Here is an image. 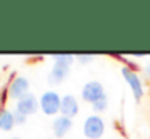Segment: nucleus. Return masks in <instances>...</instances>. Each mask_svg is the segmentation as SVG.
<instances>
[{"instance_id": "8", "label": "nucleus", "mask_w": 150, "mask_h": 139, "mask_svg": "<svg viewBox=\"0 0 150 139\" xmlns=\"http://www.w3.org/2000/svg\"><path fill=\"white\" fill-rule=\"evenodd\" d=\"M79 112V103L76 100L74 96L68 94V96L62 97V107H60V113L63 116H68V118H73L76 113Z\"/></svg>"}, {"instance_id": "17", "label": "nucleus", "mask_w": 150, "mask_h": 139, "mask_svg": "<svg viewBox=\"0 0 150 139\" xmlns=\"http://www.w3.org/2000/svg\"><path fill=\"white\" fill-rule=\"evenodd\" d=\"M47 139H52V138H47Z\"/></svg>"}, {"instance_id": "9", "label": "nucleus", "mask_w": 150, "mask_h": 139, "mask_svg": "<svg viewBox=\"0 0 150 139\" xmlns=\"http://www.w3.org/2000/svg\"><path fill=\"white\" fill-rule=\"evenodd\" d=\"M71 126H73L71 118L60 115V116H57V118L53 120V123H52V131H53V134H55L57 138H63V136H66V133L71 129Z\"/></svg>"}, {"instance_id": "6", "label": "nucleus", "mask_w": 150, "mask_h": 139, "mask_svg": "<svg viewBox=\"0 0 150 139\" xmlns=\"http://www.w3.org/2000/svg\"><path fill=\"white\" fill-rule=\"evenodd\" d=\"M121 74H123L124 79H126V83H127V86H129L132 96L139 100L140 97L144 96V87H142V83H140L139 76L136 74V71L131 70V68H127V66H123L121 68Z\"/></svg>"}, {"instance_id": "2", "label": "nucleus", "mask_w": 150, "mask_h": 139, "mask_svg": "<svg viewBox=\"0 0 150 139\" xmlns=\"http://www.w3.org/2000/svg\"><path fill=\"white\" fill-rule=\"evenodd\" d=\"M39 107L45 115H57L60 112V107H62V97L55 91H47L40 96Z\"/></svg>"}, {"instance_id": "15", "label": "nucleus", "mask_w": 150, "mask_h": 139, "mask_svg": "<svg viewBox=\"0 0 150 139\" xmlns=\"http://www.w3.org/2000/svg\"><path fill=\"white\" fill-rule=\"evenodd\" d=\"M0 103H2V96H0Z\"/></svg>"}, {"instance_id": "14", "label": "nucleus", "mask_w": 150, "mask_h": 139, "mask_svg": "<svg viewBox=\"0 0 150 139\" xmlns=\"http://www.w3.org/2000/svg\"><path fill=\"white\" fill-rule=\"evenodd\" d=\"M144 71H145L147 76H150V63H147V66H145V70H144Z\"/></svg>"}, {"instance_id": "11", "label": "nucleus", "mask_w": 150, "mask_h": 139, "mask_svg": "<svg viewBox=\"0 0 150 139\" xmlns=\"http://www.w3.org/2000/svg\"><path fill=\"white\" fill-rule=\"evenodd\" d=\"M107 105H108V99H107V96H103L100 100H97V102L92 105V108H94V112H103V110L107 108Z\"/></svg>"}, {"instance_id": "13", "label": "nucleus", "mask_w": 150, "mask_h": 139, "mask_svg": "<svg viewBox=\"0 0 150 139\" xmlns=\"http://www.w3.org/2000/svg\"><path fill=\"white\" fill-rule=\"evenodd\" d=\"M76 60H78L79 63H87V61L92 60V57H89V55H79V57H76Z\"/></svg>"}, {"instance_id": "4", "label": "nucleus", "mask_w": 150, "mask_h": 139, "mask_svg": "<svg viewBox=\"0 0 150 139\" xmlns=\"http://www.w3.org/2000/svg\"><path fill=\"white\" fill-rule=\"evenodd\" d=\"M105 96V91H103V86H102L98 81H89L82 86L81 89V97L84 102H89L94 105L97 100H100L102 97Z\"/></svg>"}, {"instance_id": "12", "label": "nucleus", "mask_w": 150, "mask_h": 139, "mask_svg": "<svg viewBox=\"0 0 150 139\" xmlns=\"http://www.w3.org/2000/svg\"><path fill=\"white\" fill-rule=\"evenodd\" d=\"M13 115H15V121H16L18 125H23V123H26V116H24L23 113H20V112H16V110H15Z\"/></svg>"}, {"instance_id": "3", "label": "nucleus", "mask_w": 150, "mask_h": 139, "mask_svg": "<svg viewBox=\"0 0 150 139\" xmlns=\"http://www.w3.org/2000/svg\"><path fill=\"white\" fill-rule=\"evenodd\" d=\"M105 131V123L98 115H91L82 125V133L87 139H100Z\"/></svg>"}, {"instance_id": "1", "label": "nucleus", "mask_w": 150, "mask_h": 139, "mask_svg": "<svg viewBox=\"0 0 150 139\" xmlns=\"http://www.w3.org/2000/svg\"><path fill=\"white\" fill-rule=\"evenodd\" d=\"M74 58L71 55H57L53 57V66L49 73V83L50 84H62L65 78L69 73V66H71Z\"/></svg>"}, {"instance_id": "5", "label": "nucleus", "mask_w": 150, "mask_h": 139, "mask_svg": "<svg viewBox=\"0 0 150 139\" xmlns=\"http://www.w3.org/2000/svg\"><path fill=\"white\" fill-rule=\"evenodd\" d=\"M7 92H8L10 99H15L18 102V100H21L23 97H26L29 94V81L26 78H21V76L15 78V79H11Z\"/></svg>"}, {"instance_id": "10", "label": "nucleus", "mask_w": 150, "mask_h": 139, "mask_svg": "<svg viewBox=\"0 0 150 139\" xmlns=\"http://www.w3.org/2000/svg\"><path fill=\"white\" fill-rule=\"evenodd\" d=\"M15 125H16V121H15L13 112L7 108H0V129L2 131H11Z\"/></svg>"}, {"instance_id": "7", "label": "nucleus", "mask_w": 150, "mask_h": 139, "mask_svg": "<svg viewBox=\"0 0 150 139\" xmlns=\"http://www.w3.org/2000/svg\"><path fill=\"white\" fill-rule=\"evenodd\" d=\"M37 108H39V100H37L33 94H28L26 97H23L21 100H18L16 105H15V110L20 112V113H23L24 116L33 115Z\"/></svg>"}, {"instance_id": "16", "label": "nucleus", "mask_w": 150, "mask_h": 139, "mask_svg": "<svg viewBox=\"0 0 150 139\" xmlns=\"http://www.w3.org/2000/svg\"><path fill=\"white\" fill-rule=\"evenodd\" d=\"M11 139H20V138H11Z\"/></svg>"}]
</instances>
